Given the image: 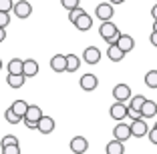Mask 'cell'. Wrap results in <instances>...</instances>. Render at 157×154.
<instances>
[{
	"mask_svg": "<svg viewBox=\"0 0 157 154\" xmlns=\"http://www.w3.org/2000/svg\"><path fill=\"white\" fill-rule=\"evenodd\" d=\"M119 28L115 26V24L111 22V20H101V28H99V36L103 38V40L107 42V44H113V42H117V38H119Z\"/></svg>",
	"mask_w": 157,
	"mask_h": 154,
	"instance_id": "6da1fadb",
	"label": "cell"
},
{
	"mask_svg": "<svg viewBox=\"0 0 157 154\" xmlns=\"http://www.w3.org/2000/svg\"><path fill=\"white\" fill-rule=\"evenodd\" d=\"M12 12L16 18H28L30 14H33V4L28 2V0H18V2H14L12 4Z\"/></svg>",
	"mask_w": 157,
	"mask_h": 154,
	"instance_id": "7a4b0ae2",
	"label": "cell"
},
{
	"mask_svg": "<svg viewBox=\"0 0 157 154\" xmlns=\"http://www.w3.org/2000/svg\"><path fill=\"white\" fill-rule=\"evenodd\" d=\"M129 130H131V136H135V138H143V136H147V122H145V118H137V120H133V122L129 124Z\"/></svg>",
	"mask_w": 157,
	"mask_h": 154,
	"instance_id": "3957f363",
	"label": "cell"
},
{
	"mask_svg": "<svg viewBox=\"0 0 157 154\" xmlns=\"http://www.w3.org/2000/svg\"><path fill=\"white\" fill-rule=\"evenodd\" d=\"M113 14H115V8H113L111 2H101V4H97V10H95V16H97L99 20H111Z\"/></svg>",
	"mask_w": 157,
	"mask_h": 154,
	"instance_id": "277c9868",
	"label": "cell"
},
{
	"mask_svg": "<svg viewBox=\"0 0 157 154\" xmlns=\"http://www.w3.org/2000/svg\"><path fill=\"white\" fill-rule=\"evenodd\" d=\"M55 120H52L51 116H44L42 114L40 118H38V122H36V130L40 132V134H51V132H55Z\"/></svg>",
	"mask_w": 157,
	"mask_h": 154,
	"instance_id": "5b68a950",
	"label": "cell"
},
{
	"mask_svg": "<svg viewBox=\"0 0 157 154\" xmlns=\"http://www.w3.org/2000/svg\"><path fill=\"white\" fill-rule=\"evenodd\" d=\"M69 148H71V152H75V154H85L89 150V142H87L85 136H75L73 140H71Z\"/></svg>",
	"mask_w": 157,
	"mask_h": 154,
	"instance_id": "8992f818",
	"label": "cell"
},
{
	"mask_svg": "<svg viewBox=\"0 0 157 154\" xmlns=\"http://www.w3.org/2000/svg\"><path fill=\"white\" fill-rule=\"evenodd\" d=\"M113 98L119 100V102H127V100L131 98V86L129 84H117L115 88H113Z\"/></svg>",
	"mask_w": 157,
	"mask_h": 154,
	"instance_id": "52a82bcc",
	"label": "cell"
},
{
	"mask_svg": "<svg viewBox=\"0 0 157 154\" xmlns=\"http://www.w3.org/2000/svg\"><path fill=\"white\" fill-rule=\"evenodd\" d=\"M113 136L117 140L125 142L131 138V130H129V124H123V120H117V126L113 128Z\"/></svg>",
	"mask_w": 157,
	"mask_h": 154,
	"instance_id": "ba28073f",
	"label": "cell"
},
{
	"mask_svg": "<svg viewBox=\"0 0 157 154\" xmlns=\"http://www.w3.org/2000/svg\"><path fill=\"white\" fill-rule=\"evenodd\" d=\"M83 60L87 64H99L101 62V50L97 46H87L83 52Z\"/></svg>",
	"mask_w": 157,
	"mask_h": 154,
	"instance_id": "9c48e42d",
	"label": "cell"
},
{
	"mask_svg": "<svg viewBox=\"0 0 157 154\" xmlns=\"http://www.w3.org/2000/svg\"><path fill=\"white\" fill-rule=\"evenodd\" d=\"M78 84H81V88H83L85 92H93L95 88L99 86V80H97V76H95V74H83Z\"/></svg>",
	"mask_w": 157,
	"mask_h": 154,
	"instance_id": "30bf717a",
	"label": "cell"
},
{
	"mask_svg": "<svg viewBox=\"0 0 157 154\" xmlns=\"http://www.w3.org/2000/svg\"><path fill=\"white\" fill-rule=\"evenodd\" d=\"M109 114H111V118H113V120H123V118H127V104H125V102H119V100H117L115 104L111 106Z\"/></svg>",
	"mask_w": 157,
	"mask_h": 154,
	"instance_id": "8fae6325",
	"label": "cell"
},
{
	"mask_svg": "<svg viewBox=\"0 0 157 154\" xmlns=\"http://www.w3.org/2000/svg\"><path fill=\"white\" fill-rule=\"evenodd\" d=\"M115 44L119 46L121 50H123L125 54H127V52H131V50H133L135 40H133V36H129V34H119V38H117Z\"/></svg>",
	"mask_w": 157,
	"mask_h": 154,
	"instance_id": "7c38bea8",
	"label": "cell"
},
{
	"mask_svg": "<svg viewBox=\"0 0 157 154\" xmlns=\"http://www.w3.org/2000/svg\"><path fill=\"white\" fill-rule=\"evenodd\" d=\"M22 74L26 78H33L38 74V62L33 58H28V60H22Z\"/></svg>",
	"mask_w": 157,
	"mask_h": 154,
	"instance_id": "4fadbf2b",
	"label": "cell"
},
{
	"mask_svg": "<svg viewBox=\"0 0 157 154\" xmlns=\"http://www.w3.org/2000/svg\"><path fill=\"white\" fill-rule=\"evenodd\" d=\"M73 24H75V28H77V30L87 32V30H91V26H93V18L89 16L87 12H83V14H81V16H78V18L75 20Z\"/></svg>",
	"mask_w": 157,
	"mask_h": 154,
	"instance_id": "5bb4252c",
	"label": "cell"
},
{
	"mask_svg": "<svg viewBox=\"0 0 157 154\" xmlns=\"http://www.w3.org/2000/svg\"><path fill=\"white\" fill-rule=\"evenodd\" d=\"M40 116H42L40 106H36V104H28V108H26V112H24L22 120H28V122H38V118H40Z\"/></svg>",
	"mask_w": 157,
	"mask_h": 154,
	"instance_id": "9a60e30c",
	"label": "cell"
},
{
	"mask_svg": "<svg viewBox=\"0 0 157 154\" xmlns=\"http://www.w3.org/2000/svg\"><path fill=\"white\" fill-rule=\"evenodd\" d=\"M51 68L55 72H65L67 70V56L65 54H55L51 58Z\"/></svg>",
	"mask_w": 157,
	"mask_h": 154,
	"instance_id": "2e32d148",
	"label": "cell"
},
{
	"mask_svg": "<svg viewBox=\"0 0 157 154\" xmlns=\"http://www.w3.org/2000/svg\"><path fill=\"white\" fill-rule=\"evenodd\" d=\"M141 118H153L157 114V104L153 102V100H147L145 98V102H143V106H141Z\"/></svg>",
	"mask_w": 157,
	"mask_h": 154,
	"instance_id": "e0dca14e",
	"label": "cell"
},
{
	"mask_svg": "<svg viewBox=\"0 0 157 154\" xmlns=\"http://www.w3.org/2000/svg\"><path fill=\"white\" fill-rule=\"evenodd\" d=\"M107 56H109V60H113V62H121V60L125 58V52L113 42V44H109V48H107Z\"/></svg>",
	"mask_w": 157,
	"mask_h": 154,
	"instance_id": "ac0fdd59",
	"label": "cell"
},
{
	"mask_svg": "<svg viewBox=\"0 0 157 154\" xmlns=\"http://www.w3.org/2000/svg\"><path fill=\"white\" fill-rule=\"evenodd\" d=\"M24 80H26L24 74H10L8 72V76H6V82H8L10 88H20L24 84Z\"/></svg>",
	"mask_w": 157,
	"mask_h": 154,
	"instance_id": "d6986e66",
	"label": "cell"
},
{
	"mask_svg": "<svg viewBox=\"0 0 157 154\" xmlns=\"http://www.w3.org/2000/svg\"><path fill=\"white\" fill-rule=\"evenodd\" d=\"M67 56V70L65 72H77L81 66V58L77 54H65Z\"/></svg>",
	"mask_w": 157,
	"mask_h": 154,
	"instance_id": "ffe728a7",
	"label": "cell"
},
{
	"mask_svg": "<svg viewBox=\"0 0 157 154\" xmlns=\"http://www.w3.org/2000/svg\"><path fill=\"white\" fill-rule=\"evenodd\" d=\"M105 152L107 154H123L125 152V146H123V142L121 140H111L109 144H107V148H105Z\"/></svg>",
	"mask_w": 157,
	"mask_h": 154,
	"instance_id": "44dd1931",
	"label": "cell"
},
{
	"mask_svg": "<svg viewBox=\"0 0 157 154\" xmlns=\"http://www.w3.org/2000/svg\"><path fill=\"white\" fill-rule=\"evenodd\" d=\"M143 102H145V96L143 94H137V96H133L131 94V98H129V108H133V110H141V106H143Z\"/></svg>",
	"mask_w": 157,
	"mask_h": 154,
	"instance_id": "7402d4cb",
	"label": "cell"
},
{
	"mask_svg": "<svg viewBox=\"0 0 157 154\" xmlns=\"http://www.w3.org/2000/svg\"><path fill=\"white\" fill-rule=\"evenodd\" d=\"M10 108H12V112H14V114H18V116H24V112H26L28 104L24 102V100H14Z\"/></svg>",
	"mask_w": 157,
	"mask_h": 154,
	"instance_id": "603a6c76",
	"label": "cell"
},
{
	"mask_svg": "<svg viewBox=\"0 0 157 154\" xmlns=\"http://www.w3.org/2000/svg\"><path fill=\"white\" fill-rule=\"evenodd\" d=\"M8 72L10 74H22V60L20 58H12L8 62Z\"/></svg>",
	"mask_w": 157,
	"mask_h": 154,
	"instance_id": "cb8c5ba5",
	"label": "cell"
},
{
	"mask_svg": "<svg viewBox=\"0 0 157 154\" xmlns=\"http://www.w3.org/2000/svg\"><path fill=\"white\" fill-rule=\"evenodd\" d=\"M145 86L153 88V90L157 88V70H149V72L145 74Z\"/></svg>",
	"mask_w": 157,
	"mask_h": 154,
	"instance_id": "d4e9b609",
	"label": "cell"
},
{
	"mask_svg": "<svg viewBox=\"0 0 157 154\" xmlns=\"http://www.w3.org/2000/svg\"><path fill=\"white\" fill-rule=\"evenodd\" d=\"M4 118H6V122H8V124H18L20 120H22V116H18V114L12 112V108H8L4 112Z\"/></svg>",
	"mask_w": 157,
	"mask_h": 154,
	"instance_id": "484cf974",
	"label": "cell"
},
{
	"mask_svg": "<svg viewBox=\"0 0 157 154\" xmlns=\"http://www.w3.org/2000/svg\"><path fill=\"white\" fill-rule=\"evenodd\" d=\"M83 12H85V10L81 8V4H78V6H75V8H71V10H69V20H71V22H75V20H77V18H78V16H81Z\"/></svg>",
	"mask_w": 157,
	"mask_h": 154,
	"instance_id": "4316f807",
	"label": "cell"
},
{
	"mask_svg": "<svg viewBox=\"0 0 157 154\" xmlns=\"http://www.w3.org/2000/svg\"><path fill=\"white\" fill-rule=\"evenodd\" d=\"M2 154H20V146L18 144H6V146H2Z\"/></svg>",
	"mask_w": 157,
	"mask_h": 154,
	"instance_id": "83f0119b",
	"label": "cell"
},
{
	"mask_svg": "<svg viewBox=\"0 0 157 154\" xmlns=\"http://www.w3.org/2000/svg\"><path fill=\"white\" fill-rule=\"evenodd\" d=\"M6 144H18V138L12 134H6L4 138H2V142H0V146H6Z\"/></svg>",
	"mask_w": 157,
	"mask_h": 154,
	"instance_id": "f1b7e54d",
	"label": "cell"
},
{
	"mask_svg": "<svg viewBox=\"0 0 157 154\" xmlns=\"http://www.w3.org/2000/svg\"><path fill=\"white\" fill-rule=\"evenodd\" d=\"M8 24H10V12H2V10H0V26L6 28Z\"/></svg>",
	"mask_w": 157,
	"mask_h": 154,
	"instance_id": "f546056e",
	"label": "cell"
},
{
	"mask_svg": "<svg viewBox=\"0 0 157 154\" xmlns=\"http://www.w3.org/2000/svg\"><path fill=\"white\" fill-rule=\"evenodd\" d=\"M12 0H0V10H2V12H10V10H12Z\"/></svg>",
	"mask_w": 157,
	"mask_h": 154,
	"instance_id": "4dcf8cb0",
	"label": "cell"
},
{
	"mask_svg": "<svg viewBox=\"0 0 157 154\" xmlns=\"http://www.w3.org/2000/svg\"><path fill=\"white\" fill-rule=\"evenodd\" d=\"M60 4L65 6L67 10H71V8H75V6L81 4V0H60Z\"/></svg>",
	"mask_w": 157,
	"mask_h": 154,
	"instance_id": "1f68e13d",
	"label": "cell"
},
{
	"mask_svg": "<svg viewBox=\"0 0 157 154\" xmlns=\"http://www.w3.org/2000/svg\"><path fill=\"white\" fill-rule=\"evenodd\" d=\"M147 136H149V142H151V144H157V126H153L151 130H147Z\"/></svg>",
	"mask_w": 157,
	"mask_h": 154,
	"instance_id": "d6a6232c",
	"label": "cell"
},
{
	"mask_svg": "<svg viewBox=\"0 0 157 154\" xmlns=\"http://www.w3.org/2000/svg\"><path fill=\"white\" fill-rule=\"evenodd\" d=\"M127 116H129L131 120H137V118H141V112H139V110H133V108H129V106H127Z\"/></svg>",
	"mask_w": 157,
	"mask_h": 154,
	"instance_id": "836d02e7",
	"label": "cell"
},
{
	"mask_svg": "<svg viewBox=\"0 0 157 154\" xmlns=\"http://www.w3.org/2000/svg\"><path fill=\"white\" fill-rule=\"evenodd\" d=\"M149 42L157 48V32H151V36H149Z\"/></svg>",
	"mask_w": 157,
	"mask_h": 154,
	"instance_id": "e575fe53",
	"label": "cell"
},
{
	"mask_svg": "<svg viewBox=\"0 0 157 154\" xmlns=\"http://www.w3.org/2000/svg\"><path fill=\"white\" fill-rule=\"evenodd\" d=\"M24 124H26V128H30V130H36V122H28V120H24Z\"/></svg>",
	"mask_w": 157,
	"mask_h": 154,
	"instance_id": "d590c367",
	"label": "cell"
},
{
	"mask_svg": "<svg viewBox=\"0 0 157 154\" xmlns=\"http://www.w3.org/2000/svg\"><path fill=\"white\" fill-rule=\"evenodd\" d=\"M4 38H6V28L0 26V42H4Z\"/></svg>",
	"mask_w": 157,
	"mask_h": 154,
	"instance_id": "8d00e7d4",
	"label": "cell"
},
{
	"mask_svg": "<svg viewBox=\"0 0 157 154\" xmlns=\"http://www.w3.org/2000/svg\"><path fill=\"white\" fill-rule=\"evenodd\" d=\"M151 16H153V20H157V4L151 8Z\"/></svg>",
	"mask_w": 157,
	"mask_h": 154,
	"instance_id": "74e56055",
	"label": "cell"
},
{
	"mask_svg": "<svg viewBox=\"0 0 157 154\" xmlns=\"http://www.w3.org/2000/svg\"><path fill=\"white\" fill-rule=\"evenodd\" d=\"M109 2H111V4H123L125 0H109Z\"/></svg>",
	"mask_w": 157,
	"mask_h": 154,
	"instance_id": "f35d334b",
	"label": "cell"
},
{
	"mask_svg": "<svg viewBox=\"0 0 157 154\" xmlns=\"http://www.w3.org/2000/svg\"><path fill=\"white\" fill-rule=\"evenodd\" d=\"M153 32H157V20H153Z\"/></svg>",
	"mask_w": 157,
	"mask_h": 154,
	"instance_id": "ab89813d",
	"label": "cell"
},
{
	"mask_svg": "<svg viewBox=\"0 0 157 154\" xmlns=\"http://www.w3.org/2000/svg\"><path fill=\"white\" fill-rule=\"evenodd\" d=\"M0 70H2V60H0Z\"/></svg>",
	"mask_w": 157,
	"mask_h": 154,
	"instance_id": "60d3db41",
	"label": "cell"
},
{
	"mask_svg": "<svg viewBox=\"0 0 157 154\" xmlns=\"http://www.w3.org/2000/svg\"><path fill=\"white\" fill-rule=\"evenodd\" d=\"M155 126H157V120H155Z\"/></svg>",
	"mask_w": 157,
	"mask_h": 154,
	"instance_id": "b9f144b4",
	"label": "cell"
}]
</instances>
